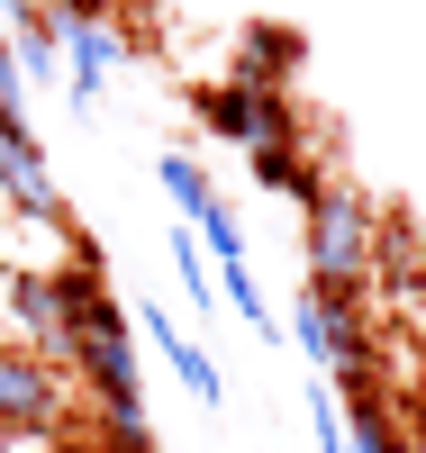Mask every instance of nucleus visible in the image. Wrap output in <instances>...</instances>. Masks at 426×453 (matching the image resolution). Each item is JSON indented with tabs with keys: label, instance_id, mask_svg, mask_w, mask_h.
<instances>
[{
	"label": "nucleus",
	"instance_id": "obj_1",
	"mask_svg": "<svg viewBox=\"0 0 426 453\" xmlns=\"http://www.w3.org/2000/svg\"><path fill=\"white\" fill-rule=\"evenodd\" d=\"M109 281H100V245L73 226V263H10L0 273V309H10V335H19V354H36V363H73V326H82V299H100Z\"/></svg>",
	"mask_w": 426,
	"mask_h": 453
},
{
	"label": "nucleus",
	"instance_id": "obj_2",
	"mask_svg": "<svg viewBox=\"0 0 426 453\" xmlns=\"http://www.w3.org/2000/svg\"><path fill=\"white\" fill-rule=\"evenodd\" d=\"M290 335H299V354L336 381V399H372L381 390V335H372L363 281H308L290 299Z\"/></svg>",
	"mask_w": 426,
	"mask_h": 453
},
{
	"label": "nucleus",
	"instance_id": "obj_3",
	"mask_svg": "<svg viewBox=\"0 0 426 453\" xmlns=\"http://www.w3.org/2000/svg\"><path fill=\"white\" fill-rule=\"evenodd\" d=\"M299 218H308V281H372L381 273V209H372V191L327 173Z\"/></svg>",
	"mask_w": 426,
	"mask_h": 453
},
{
	"label": "nucleus",
	"instance_id": "obj_4",
	"mask_svg": "<svg viewBox=\"0 0 426 453\" xmlns=\"http://www.w3.org/2000/svg\"><path fill=\"white\" fill-rule=\"evenodd\" d=\"M73 381L100 399V418H145L136 408V318L119 299H82V326H73Z\"/></svg>",
	"mask_w": 426,
	"mask_h": 453
},
{
	"label": "nucleus",
	"instance_id": "obj_5",
	"mask_svg": "<svg viewBox=\"0 0 426 453\" xmlns=\"http://www.w3.org/2000/svg\"><path fill=\"white\" fill-rule=\"evenodd\" d=\"M190 119H200L218 145H290V136H308L299 127V109H290V91H254V82H209L200 100H190Z\"/></svg>",
	"mask_w": 426,
	"mask_h": 453
},
{
	"label": "nucleus",
	"instance_id": "obj_6",
	"mask_svg": "<svg viewBox=\"0 0 426 453\" xmlns=\"http://www.w3.org/2000/svg\"><path fill=\"white\" fill-rule=\"evenodd\" d=\"M0 200H10L27 226H64L73 236V209L55 191L46 155H36V136H27V109H0Z\"/></svg>",
	"mask_w": 426,
	"mask_h": 453
},
{
	"label": "nucleus",
	"instance_id": "obj_7",
	"mask_svg": "<svg viewBox=\"0 0 426 453\" xmlns=\"http://www.w3.org/2000/svg\"><path fill=\"white\" fill-rule=\"evenodd\" d=\"M0 426L10 435H55L64 426V372L19 345H0Z\"/></svg>",
	"mask_w": 426,
	"mask_h": 453
},
{
	"label": "nucleus",
	"instance_id": "obj_8",
	"mask_svg": "<svg viewBox=\"0 0 426 453\" xmlns=\"http://www.w3.org/2000/svg\"><path fill=\"white\" fill-rule=\"evenodd\" d=\"M299 27L282 19H245L236 27V64H227V82H254V91H290V73H299Z\"/></svg>",
	"mask_w": 426,
	"mask_h": 453
},
{
	"label": "nucleus",
	"instance_id": "obj_9",
	"mask_svg": "<svg viewBox=\"0 0 426 453\" xmlns=\"http://www.w3.org/2000/svg\"><path fill=\"white\" fill-rule=\"evenodd\" d=\"M64 46H73L64 91H73V109H91V100H100V82H109V64H119L128 46H119V27H109V19H73V27H64Z\"/></svg>",
	"mask_w": 426,
	"mask_h": 453
},
{
	"label": "nucleus",
	"instance_id": "obj_10",
	"mask_svg": "<svg viewBox=\"0 0 426 453\" xmlns=\"http://www.w3.org/2000/svg\"><path fill=\"white\" fill-rule=\"evenodd\" d=\"M245 173H254V191H273V200H318V155H308V136H290V145H254V155H245Z\"/></svg>",
	"mask_w": 426,
	"mask_h": 453
},
{
	"label": "nucleus",
	"instance_id": "obj_11",
	"mask_svg": "<svg viewBox=\"0 0 426 453\" xmlns=\"http://www.w3.org/2000/svg\"><path fill=\"white\" fill-rule=\"evenodd\" d=\"M145 335H154V345H164V363L182 372V390L200 399V408H218V363L200 354V335H182V326H173L164 309H145Z\"/></svg>",
	"mask_w": 426,
	"mask_h": 453
},
{
	"label": "nucleus",
	"instance_id": "obj_12",
	"mask_svg": "<svg viewBox=\"0 0 426 453\" xmlns=\"http://www.w3.org/2000/svg\"><path fill=\"white\" fill-rule=\"evenodd\" d=\"M417 435L399 426V408L391 390H372V399H345V453H408Z\"/></svg>",
	"mask_w": 426,
	"mask_h": 453
},
{
	"label": "nucleus",
	"instance_id": "obj_13",
	"mask_svg": "<svg viewBox=\"0 0 426 453\" xmlns=\"http://www.w3.org/2000/svg\"><path fill=\"white\" fill-rule=\"evenodd\" d=\"M154 181H164V191H173L182 226H200V218L218 209V191H209V173H200V155H164V164H154Z\"/></svg>",
	"mask_w": 426,
	"mask_h": 453
},
{
	"label": "nucleus",
	"instance_id": "obj_14",
	"mask_svg": "<svg viewBox=\"0 0 426 453\" xmlns=\"http://www.w3.org/2000/svg\"><path fill=\"white\" fill-rule=\"evenodd\" d=\"M190 236H200V254L218 263V273H236V263H245V226H236V209H227V200H218L200 226H190Z\"/></svg>",
	"mask_w": 426,
	"mask_h": 453
},
{
	"label": "nucleus",
	"instance_id": "obj_15",
	"mask_svg": "<svg viewBox=\"0 0 426 453\" xmlns=\"http://www.w3.org/2000/svg\"><path fill=\"white\" fill-rule=\"evenodd\" d=\"M173 273H182V290H190V309H218L209 254H200V236H190V226H173Z\"/></svg>",
	"mask_w": 426,
	"mask_h": 453
},
{
	"label": "nucleus",
	"instance_id": "obj_16",
	"mask_svg": "<svg viewBox=\"0 0 426 453\" xmlns=\"http://www.w3.org/2000/svg\"><path fill=\"white\" fill-rule=\"evenodd\" d=\"M218 290H227V309H236L245 326H263V335H273V299H263V281H254V263H236V273H218Z\"/></svg>",
	"mask_w": 426,
	"mask_h": 453
},
{
	"label": "nucleus",
	"instance_id": "obj_17",
	"mask_svg": "<svg viewBox=\"0 0 426 453\" xmlns=\"http://www.w3.org/2000/svg\"><path fill=\"white\" fill-rule=\"evenodd\" d=\"M308 408H318V453H345V399H336V390H318Z\"/></svg>",
	"mask_w": 426,
	"mask_h": 453
},
{
	"label": "nucleus",
	"instance_id": "obj_18",
	"mask_svg": "<svg viewBox=\"0 0 426 453\" xmlns=\"http://www.w3.org/2000/svg\"><path fill=\"white\" fill-rule=\"evenodd\" d=\"M19 91H27V73H19V55H10V27H0V109H27Z\"/></svg>",
	"mask_w": 426,
	"mask_h": 453
},
{
	"label": "nucleus",
	"instance_id": "obj_19",
	"mask_svg": "<svg viewBox=\"0 0 426 453\" xmlns=\"http://www.w3.org/2000/svg\"><path fill=\"white\" fill-rule=\"evenodd\" d=\"M0 453H27V435H10V426H0Z\"/></svg>",
	"mask_w": 426,
	"mask_h": 453
},
{
	"label": "nucleus",
	"instance_id": "obj_20",
	"mask_svg": "<svg viewBox=\"0 0 426 453\" xmlns=\"http://www.w3.org/2000/svg\"><path fill=\"white\" fill-rule=\"evenodd\" d=\"M408 453H426V444H408Z\"/></svg>",
	"mask_w": 426,
	"mask_h": 453
}]
</instances>
